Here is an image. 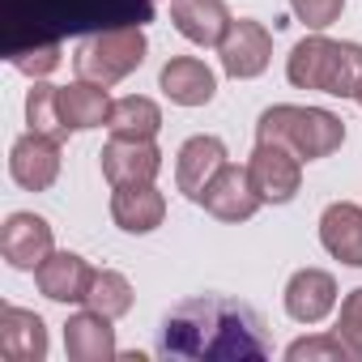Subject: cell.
Listing matches in <instances>:
<instances>
[{"mask_svg":"<svg viewBox=\"0 0 362 362\" xmlns=\"http://www.w3.org/2000/svg\"><path fill=\"white\" fill-rule=\"evenodd\" d=\"M158 354L179 362H260L273 354V345L264 320L247 303L226 294H201L179 303L162 320Z\"/></svg>","mask_w":362,"mask_h":362,"instance_id":"1","label":"cell"},{"mask_svg":"<svg viewBox=\"0 0 362 362\" xmlns=\"http://www.w3.org/2000/svg\"><path fill=\"white\" fill-rule=\"evenodd\" d=\"M256 141H273L286 145L290 153H298L303 162L328 158L341 149L345 141V124L341 115L324 111V107H294V103H277L260 115L256 124Z\"/></svg>","mask_w":362,"mask_h":362,"instance_id":"4","label":"cell"},{"mask_svg":"<svg viewBox=\"0 0 362 362\" xmlns=\"http://www.w3.org/2000/svg\"><path fill=\"white\" fill-rule=\"evenodd\" d=\"M170 22L197 47H218L222 35L230 30V9L226 0H170Z\"/></svg>","mask_w":362,"mask_h":362,"instance_id":"17","label":"cell"},{"mask_svg":"<svg viewBox=\"0 0 362 362\" xmlns=\"http://www.w3.org/2000/svg\"><path fill=\"white\" fill-rule=\"evenodd\" d=\"M103 175L111 188L124 184H153L162 170V149L153 141H136V136H111L103 145Z\"/></svg>","mask_w":362,"mask_h":362,"instance_id":"8","label":"cell"},{"mask_svg":"<svg viewBox=\"0 0 362 362\" xmlns=\"http://www.w3.org/2000/svg\"><path fill=\"white\" fill-rule=\"evenodd\" d=\"M358 103H362V94H358Z\"/></svg>","mask_w":362,"mask_h":362,"instance_id":"29","label":"cell"},{"mask_svg":"<svg viewBox=\"0 0 362 362\" xmlns=\"http://www.w3.org/2000/svg\"><path fill=\"white\" fill-rule=\"evenodd\" d=\"M52 252H56V243H52L47 218H39V214H9L5 230H0V256L9 260V269L35 273Z\"/></svg>","mask_w":362,"mask_h":362,"instance_id":"10","label":"cell"},{"mask_svg":"<svg viewBox=\"0 0 362 362\" xmlns=\"http://www.w3.org/2000/svg\"><path fill=\"white\" fill-rule=\"evenodd\" d=\"M35 281H39V294L52 298V303H86L90 281H94V269L77 252H52L35 269Z\"/></svg>","mask_w":362,"mask_h":362,"instance_id":"16","label":"cell"},{"mask_svg":"<svg viewBox=\"0 0 362 362\" xmlns=\"http://www.w3.org/2000/svg\"><path fill=\"white\" fill-rule=\"evenodd\" d=\"M158 90H162L175 107H205V103H214V94H218V77H214V69H209L205 60H197V56H175V60L162 64Z\"/></svg>","mask_w":362,"mask_h":362,"instance_id":"13","label":"cell"},{"mask_svg":"<svg viewBox=\"0 0 362 362\" xmlns=\"http://www.w3.org/2000/svg\"><path fill=\"white\" fill-rule=\"evenodd\" d=\"M111 136H136V141H153L158 128H162V107L145 94H128V98H115L111 107V119H107Z\"/></svg>","mask_w":362,"mask_h":362,"instance_id":"22","label":"cell"},{"mask_svg":"<svg viewBox=\"0 0 362 362\" xmlns=\"http://www.w3.org/2000/svg\"><path fill=\"white\" fill-rule=\"evenodd\" d=\"M218 56H222L226 77L252 81V77H260V73L269 69V60H273V35H269L260 22L239 18V22H230V30L222 35Z\"/></svg>","mask_w":362,"mask_h":362,"instance_id":"7","label":"cell"},{"mask_svg":"<svg viewBox=\"0 0 362 362\" xmlns=\"http://www.w3.org/2000/svg\"><path fill=\"white\" fill-rule=\"evenodd\" d=\"M247 175H252V184H256L264 205H286L303 188V158L290 153L286 145L256 141V149L247 158Z\"/></svg>","mask_w":362,"mask_h":362,"instance_id":"6","label":"cell"},{"mask_svg":"<svg viewBox=\"0 0 362 362\" xmlns=\"http://www.w3.org/2000/svg\"><path fill=\"white\" fill-rule=\"evenodd\" d=\"M60 56H64V43H35V47H22V52H9L5 60H9L18 73L43 81L52 69H60Z\"/></svg>","mask_w":362,"mask_h":362,"instance_id":"26","label":"cell"},{"mask_svg":"<svg viewBox=\"0 0 362 362\" xmlns=\"http://www.w3.org/2000/svg\"><path fill=\"white\" fill-rule=\"evenodd\" d=\"M64 354L73 362H111L119 354L111 320L98 315V311H90V307L77 311V315H69V324H64Z\"/></svg>","mask_w":362,"mask_h":362,"instance_id":"20","label":"cell"},{"mask_svg":"<svg viewBox=\"0 0 362 362\" xmlns=\"http://www.w3.org/2000/svg\"><path fill=\"white\" fill-rule=\"evenodd\" d=\"M337 307V277L324 269H298L286 281V311L298 324H320Z\"/></svg>","mask_w":362,"mask_h":362,"instance_id":"18","label":"cell"},{"mask_svg":"<svg viewBox=\"0 0 362 362\" xmlns=\"http://www.w3.org/2000/svg\"><path fill=\"white\" fill-rule=\"evenodd\" d=\"M9 175L26 192H47L60 179V141L39 136V132L18 136L13 149H9Z\"/></svg>","mask_w":362,"mask_h":362,"instance_id":"9","label":"cell"},{"mask_svg":"<svg viewBox=\"0 0 362 362\" xmlns=\"http://www.w3.org/2000/svg\"><path fill=\"white\" fill-rule=\"evenodd\" d=\"M111 218L128 235H149L166 218V197L153 184H124L111 192Z\"/></svg>","mask_w":362,"mask_h":362,"instance_id":"19","label":"cell"},{"mask_svg":"<svg viewBox=\"0 0 362 362\" xmlns=\"http://www.w3.org/2000/svg\"><path fill=\"white\" fill-rule=\"evenodd\" d=\"M111 94L107 86L98 81H73V86H60V111H64V124L73 132H86V128H103L111 119Z\"/></svg>","mask_w":362,"mask_h":362,"instance_id":"21","label":"cell"},{"mask_svg":"<svg viewBox=\"0 0 362 362\" xmlns=\"http://www.w3.org/2000/svg\"><path fill=\"white\" fill-rule=\"evenodd\" d=\"M26 124H30V132L52 136V141H64L73 132L64 124V111H60V86H47V81L30 86V94H26Z\"/></svg>","mask_w":362,"mask_h":362,"instance_id":"23","label":"cell"},{"mask_svg":"<svg viewBox=\"0 0 362 362\" xmlns=\"http://www.w3.org/2000/svg\"><path fill=\"white\" fill-rule=\"evenodd\" d=\"M0 358L5 362H43L47 358V324L26 307L5 303L0 307Z\"/></svg>","mask_w":362,"mask_h":362,"instance_id":"14","label":"cell"},{"mask_svg":"<svg viewBox=\"0 0 362 362\" xmlns=\"http://www.w3.org/2000/svg\"><path fill=\"white\" fill-rule=\"evenodd\" d=\"M86 307L107 315V320H119L132 311V286L124 273L115 269H94V281H90V294H86Z\"/></svg>","mask_w":362,"mask_h":362,"instance_id":"24","label":"cell"},{"mask_svg":"<svg viewBox=\"0 0 362 362\" xmlns=\"http://www.w3.org/2000/svg\"><path fill=\"white\" fill-rule=\"evenodd\" d=\"M286 358L290 362H345L354 354L345 349L337 332H315V337H298L294 345H286Z\"/></svg>","mask_w":362,"mask_h":362,"instance_id":"25","label":"cell"},{"mask_svg":"<svg viewBox=\"0 0 362 362\" xmlns=\"http://www.w3.org/2000/svg\"><path fill=\"white\" fill-rule=\"evenodd\" d=\"M145 26H115V30H98L86 35L73 52V69L81 81H98V86H115L128 73H136L145 64Z\"/></svg>","mask_w":362,"mask_h":362,"instance_id":"5","label":"cell"},{"mask_svg":"<svg viewBox=\"0 0 362 362\" xmlns=\"http://www.w3.org/2000/svg\"><path fill=\"white\" fill-rule=\"evenodd\" d=\"M320 243L332 260L362 269V205L354 201H332L320 214Z\"/></svg>","mask_w":362,"mask_h":362,"instance_id":"15","label":"cell"},{"mask_svg":"<svg viewBox=\"0 0 362 362\" xmlns=\"http://www.w3.org/2000/svg\"><path fill=\"white\" fill-rule=\"evenodd\" d=\"M290 9H294V18H298L307 30H328V26L341 18L345 0H290Z\"/></svg>","mask_w":362,"mask_h":362,"instance_id":"28","label":"cell"},{"mask_svg":"<svg viewBox=\"0 0 362 362\" xmlns=\"http://www.w3.org/2000/svg\"><path fill=\"white\" fill-rule=\"evenodd\" d=\"M286 77H290L294 90H320V94H332V98H358L362 94V47L324 39L315 30L290 52Z\"/></svg>","mask_w":362,"mask_h":362,"instance_id":"3","label":"cell"},{"mask_svg":"<svg viewBox=\"0 0 362 362\" xmlns=\"http://www.w3.org/2000/svg\"><path fill=\"white\" fill-rule=\"evenodd\" d=\"M337 337L345 341V349L362 362V286L345 294L341 315H337Z\"/></svg>","mask_w":362,"mask_h":362,"instance_id":"27","label":"cell"},{"mask_svg":"<svg viewBox=\"0 0 362 362\" xmlns=\"http://www.w3.org/2000/svg\"><path fill=\"white\" fill-rule=\"evenodd\" d=\"M201 205H205L218 222H247V218H252L264 201H260V192H256V184H252L247 166L226 162V166L218 170V179L205 188Z\"/></svg>","mask_w":362,"mask_h":362,"instance_id":"12","label":"cell"},{"mask_svg":"<svg viewBox=\"0 0 362 362\" xmlns=\"http://www.w3.org/2000/svg\"><path fill=\"white\" fill-rule=\"evenodd\" d=\"M153 5L158 0H0V43L9 56L35 43H64L69 35L145 26Z\"/></svg>","mask_w":362,"mask_h":362,"instance_id":"2","label":"cell"},{"mask_svg":"<svg viewBox=\"0 0 362 362\" xmlns=\"http://www.w3.org/2000/svg\"><path fill=\"white\" fill-rule=\"evenodd\" d=\"M226 166V145L218 136H188L184 145H179V158H175V184L179 192H184L188 201L201 205L205 188L218 179V170Z\"/></svg>","mask_w":362,"mask_h":362,"instance_id":"11","label":"cell"}]
</instances>
